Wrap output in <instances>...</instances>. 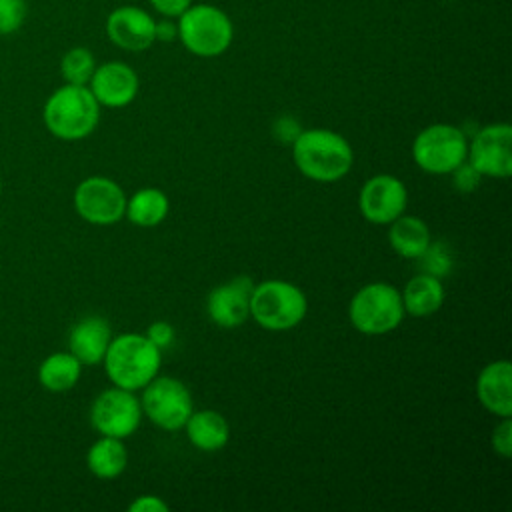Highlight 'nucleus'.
<instances>
[{"instance_id":"1","label":"nucleus","mask_w":512,"mask_h":512,"mask_svg":"<svg viewBox=\"0 0 512 512\" xmlns=\"http://www.w3.org/2000/svg\"><path fill=\"white\" fill-rule=\"evenodd\" d=\"M292 158L296 168L314 182H338L354 164L350 142L326 128L302 130L292 142Z\"/></svg>"},{"instance_id":"2","label":"nucleus","mask_w":512,"mask_h":512,"mask_svg":"<svg viewBox=\"0 0 512 512\" xmlns=\"http://www.w3.org/2000/svg\"><path fill=\"white\" fill-rule=\"evenodd\" d=\"M102 362L114 386L136 392L158 376L162 354L146 334L124 332L110 340Z\"/></svg>"},{"instance_id":"3","label":"nucleus","mask_w":512,"mask_h":512,"mask_svg":"<svg viewBox=\"0 0 512 512\" xmlns=\"http://www.w3.org/2000/svg\"><path fill=\"white\" fill-rule=\"evenodd\" d=\"M42 120L48 132L60 140H82L100 122V104L88 86L64 84L44 102Z\"/></svg>"},{"instance_id":"4","label":"nucleus","mask_w":512,"mask_h":512,"mask_svg":"<svg viewBox=\"0 0 512 512\" xmlns=\"http://www.w3.org/2000/svg\"><path fill=\"white\" fill-rule=\"evenodd\" d=\"M306 312L308 300L292 282L264 280L252 288L250 316L264 330H290L304 320Z\"/></svg>"},{"instance_id":"5","label":"nucleus","mask_w":512,"mask_h":512,"mask_svg":"<svg viewBox=\"0 0 512 512\" xmlns=\"http://www.w3.org/2000/svg\"><path fill=\"white\" fill-rule=\"evenodd\" d=\"M176 28L184 48L200 58L220 56L234 38L230 18L212 4H190L178 16Z\"/></svg>"},{"instance_id":"6","label":"nucleus","mask_w":512,"mask_h":512,"mask_svg":"<svg viewBox=\"0 0 512 512\" xmlns=\"http://www.w3.org/2000/svg\"><path fill=\"white\" fill-rule=\"evenodd\" d=\"M400 290L388 282H370L350 300V324L368 336H380L396 330L404 320Z\"/></svg>"},{"instance_id":"7","label":"nucleus","mask_w":512,"mask_h":512,"mask_svg":"<svg viewBox=\"0 0 512 512\" xmlns=\"http://www.w3.org/2000/svg\"><path fill=\"white\" fill-rule=\"evenodd\" d=\"M468 140L454 124H430L422 128L412 142L416 166L428 174H450L466 162Z\"/></svg>"},{"instance_id":"8","label":"nucleus","mask_w":512,"mask_h":512,"mask_svg":"<svg viewBox=\"0 0 512 512\" xmlns=\"http://www.w3.org/2000/svg\"><path fill=\"white\" fill-rule=\"evenodd\" d=\"M142 390V414L152 424L168 432L184 428L194 410L192 394L184 382L172 376H154Z\"/></svg>"},{"instance_id":"9","label":"nucleus","mask_w":512,"mask_h":512,"mask_svg":"<svg viewBox=\"0 0 512 512\" xmlns=\"http://www.w3.org/2000/svg\"><path fill=\"white\" fill-rule=\"evenodd\" d=\"M142 420L140 398L132 390L112 386L100 392L90 406V424L100 436L128 438L132 436Z\"/></svg>"},{"instance_id":"10","label":"nucleus","mask_w":512,"mask_h":512,"mask_svg":"<svg viewBox=\"0 0 512 512\" xmlns=\"http://www.w3.org/2000/svg\"><path fill=\"white\" fill-rule=\"evenodd\" d=\"M76 214L88 224L110 226L124 218L126 194L112 178L88 176L84 178L72 196Z\"/></svg>"},{"instance_id":"11","label":"nucleus","mask_w":512,"mask_h":512,"mask_svg":"<svg viewBox=\"0 0 512 512\" xmlns=\"http://www.w3.org/2000/svg\"><path fill=\"white\" fill-rule=\"evenodd\" d=\"M466 162L482 176L508 178L512 174V126L494 122L480 128L468 142Z\"/></svg>"},{"instance_id":"12","label":"nucleus","mask_w":512,"mask_h":512,"mask_svg":"<svg viewBox=\"0 0 512 512\" xmlns=\"http://www.w3.org/2000/svg\"><path fill=\"white\" fill-rule=\"evenodd\" d=\"M408 192L400 178L392 174H376L368 178L358 196V208L370 224H390L404 214Z\"/></svg>"},{"instance_id":"13","label":"nucleus","mask_w":512,"mask_h":512,"mask_svg":"<svg viewBox=\"0 0 512 512\" xmlns=\"http://www.w3.org/2000/svg\"><path fill=\"white\" fill-rule=\"evenodd\" d=\"M254 282L248 276H236L210 290L206 312L220 328H236L250 318V296Z\"/></svg>"},{"instance_id":"14","label":"nucleus","mask_w":512,"mask_h":512,"mask_svg":"<svg viewBox=\"0 0 512 512\" xmlns=\"http://www.w3.org/2000/svg\"><path fill=\"white\" fill-rule=\"evenodd\" d=\"M112 44L128 52H142L156 42V20L140 6H118L106 18Z\"/></svg>"},{"instance_id":"15","label":"nucleus","mask_w":512,"mask_h":512,"mask_svg":"<svg viewBox=\"0 0 512 512\" xmlns=\"http://www.w3.org/2000/svg\"><path fill=\"white\" fill-rule=\"evenodd\" d=\"M138 74L124 62H104L96 66L88 88L106 108H124L138 94Z\"/></svg>"},{"instance_id":"16","label":"nucleus","mask_w":512,"mask_h":512,"mask_svg":"<svg viewBox=\"0 0 512 512\" xmlns=\"http://www.w3.org/2000/svg\"><path fill=\"white\" fill-rule=\"evenodd\" d=\"M476 398L494 416H512V364L494 360L476 378Z\"/></svg>"},{"instance_id":"17","label":"nucleus","mask_w":512,"mask_h":512,"mask_svg":"<svg viewBox=\"0 0 512 512\" xmlns=\"http://www.w3.org/2000/svg\"><path fill=\"white\" fill-rule=\"evenodd\" d=\"M110 340L112 332L108 322L102 316H86L72 326L68 334V352H72L82 366H94L102 362Z\"/></svg>"},{"instance_id":"18","label":"nucleus","mask_w":512,"mask_h":512,"mask_svg":"<svg viewBox=\"0 0 512 512\" xmlns=\"http://www.w3.org/2000/svg\"><path fill=\"white\" fill-rule=\"evenodd\" d=\"M388 242L398 256L408 260H420L432 244V234L422 218L400 214L396 220L390 222Z\"/></svg>"},{"instance_id":"19","label":"nucleus","mask_w":512,"mask_h":512,"mask_svg":"<svg viewBox=\"0 0 512 512\" xmlns=\"http://www.w3.org/2000/svg\"><path fill=\"white\" fill-rule=\"evenodd\" d=\"M184 430L188 440L202 452H216L230 440L228 420L216 410H192Z\"/></svg>"},{"instance_id":"20","label":"nucleus","mask_w":512,"mask_h":512,"mask_svg":"<svg viewBox=\"0 0 512 512\" xmlns=\"http://www.w3.org/2000/svg\"><path fill=\"white\" fill-rule=\"evenodd\" d=\"M400 296H402L404 312H408L410 316L422 318V316L434 314L442 306L444 286L438 276L422 272V274L412 276L406 282Z\"/></svg>"},{"instance_id":"21","label":"nucleus","mask_w":512,"mask_h":512,"mask_svg":"<svg viewBox=\"0 0 512 512\" xmlns=\"http://www.w3.org/2000/svg\"><path fill=\"white\" fill-rule=\"evenodd\" d=\"M88 470L100 480L118 478L128 466V452L120 438L100 436L86 452Z\"/></svg>"},{"instance_id":"22","label":"nucleus","mask_w":512,"mask_h":512,"mask_svg":"<svg viewBox=\"0 0 512 512\" xmlns=\"http://www.w3.org/2000/svg\"><path fill=\"white\" fill-rule=\"evenodd\" d=\"M170 210V200L160 188H140L130 198H126L124 216L140 228L158 226Z\"/></svg>"},{"instance_id":"23","label":"nucleus","mask_w":512,"mask_h":512,"mask_svg":"<svg viewBox=\"0 0 512 512\" xmlns=\"http://www.w3.org/2000/svg\"><path fill=\"white\" fill-rule=\"evenodd\" d=\"M82 364L72 352H54L38 366V382L50 392H66L78 384Z\"/></svg>"},{"instance_id":"24","label":"nucleus","mask_w":512,"mask_h":512,"mask_svg":"<svg viewBox=\"0 0 512 512\" xmlns=\"http://www.w3.org/2000/svg\"><path fill=\"white\" fill-rule=\"evenodd\" d=\"M94 70H96L94 54L82 46L70 48L60 60V72H62V78L66 80V84L88 86Z\"/></svg>"},{"instance_id":"25","label":"nucleus","mask_w":512,"mask_h":512,"mask_svg":"<svg viewBox=\"0 0 512 512\" xmlns=\"http://www.w3.org/2000/svg\"><path fill=\"white\" fill-rule=\"evenodd\" d=\"M26 18L24 0H0V34L16 32Z\"/></svg>"},{"instance_id":"26","label":"nucleus","mask_w":512,"mask_h":512,"mask_svg":"<svg viewBox=\"0 0 512 512\" xmlns=\"http://www.w3.org/2000/svg\"><path fill=\"white\" fill-rule=\"evenodd\" d=\"M492 448L502 458H510L512 456V422H510V416L502 418V422L494 428V432H492Z\"/></svg>"},{"instance_id":"27","label":"nucleus","mask_w":512,"mask_h":512,"mask_svg":"<svg viewBox=\"0 0 512 512\" xmlns=\"http://www.w3.org/2000/svg\"><path fill=\"white\" fill-rule=\"evenodd\" d=\"M422 258L428 274H434L440 278L450 270V258L446 252H440V244H430L428 250L422 254Z\"/></svg>"},{"instance_id":"28","label":"nucleus","mask_w":512,"mask_h":512,"mask_svg":"<svg viewBox=\"0 0 512 512\" xmlns=\"http://www.w3.org/2000/svg\"><path fill=\"white\" fill-rule=\"evenodd\" d=\"M450 174H454V186L460 190V192H472L478 182H480V172L476 168H472L468 162H462L456 170H452Z\"/></svg>"},{"instance_id":"29","label":"nucleus","mask_w":512,"mask_h":512,"mask_svg":"<svg viewBox=\"0 0 512 512\" xmlns=\"http://www.w3.org/2000/svg\"><path fill=\"white\" fill-rule=\"evenodd\" d=\"M300 132H302V128H300V124L292 116H282L272 126L274 138L278 142H282V144H292L298 138Z\"/></svg>"},{"instance_id":"30","label":"nucleus","mask_w":512,"mask_h":512,"mask_svg":"<svg viewBox=\"0 0 512 512\" xmlns=\"http://www.w3.org/2000/svg\"><path fill=\"white\" fill-rule=\"evenodd\" d=\"M146 338H148L154 346H158L160 350H164V348H168V346L172 344V340H174V328H172V324H168V322H164V320H156V322H152V324L148 326Z\"/></svg>"},{"instance_id":"31","label":"nucleus","mask_w":512,"mask_h":512,"mask_svg":"<svg viewBox=\"0 0 512 512\" xmlns=\"http://www.w3.org/2000/svg\"><path fill=\"white\" fill-rule=\"evenodd\" d=\"M130 512H168V504L160 498V496H154V494H144V496H138L130 506H128Z\"/></svg>"},{"instance_id":"32","label":"nucleus","mask_w":512,"mask_h":512,"mask_svg":"<svg viewBox=\"0 0 512 512\" xmlns=\"http://www.w3.org/2000/svg\"><path fill=\"white\" fill-rule=\"evenodd\" d=\"M150 4L162 16L178 18L192 4V0H150Z\"/></svg>"},{"instance_id":"33","label":"nucleus","mask_w":512,"mask_h":512,"mask_svg":"<svg viewBox=\"0 0 512 512\" xmlns=\"http://www.w3.org/2000/svg\"><path fill=\"white\" fill-rule=\"evenodd\" d=\"M178 36V28L176 24H172L170 20H162V22H156V40H162V42H170Z\"/></svg>"},{"instance_id":"34","label":"nucleus","mask_w":512,"mask_h":512,"mask_svg":"<svg viewBox=\"0 0 512 512\" xmlns=\"http://www.w3.org/2000/svg\"><path fill=\"white\" fill-rule=\"evenodd\" d=\"M0 194H2V180H0Z\"/></svg>"}]
</instances>
